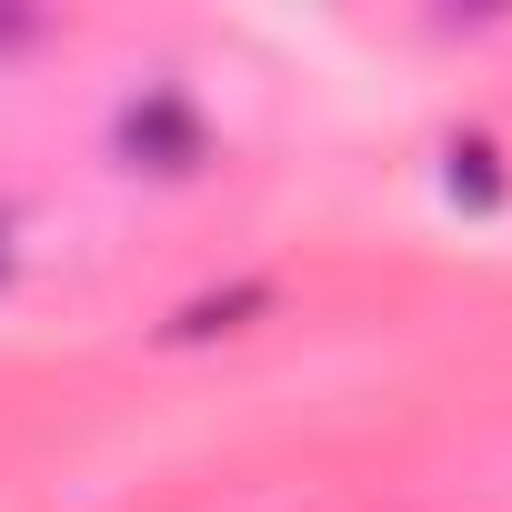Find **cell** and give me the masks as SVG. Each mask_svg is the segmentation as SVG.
I'll use <instances>...</instances> for the list:
<instances>
[{"label": "cell", "mask_w": 512, "mask_h": 512, "mask_svg": "<svg viewBox=\"0 0 512 512\" xmlns=\"http://www.w3.org/2000/svg\"><path fill=\"white\" fill-rule=\"evenodd\" d=\"M262 302H272L262 282H231V292H201V302H181V312H171V342H211V332H241V322L262 312Z\"/></svg>", "instance_id": "2"}, {"label": "cell", "mask_w": 512, "mask_h": 512, "mask_svg": "<svg viewBox=\"0 0 512 512\" xmlns=\"http://www.w3.org/2000/svg\"><path fill=\"white\" fill-rule=\"evenodd\" d=\"M121 151H131V171H191L201 161V111L171 101V91H151V101L121 111Z\"/></svg>", "instance_id": "1"}, {"label": "cell", "mask_w": 512, "mask_h": 512, "mask_svg": "<svg viewBox=\"0 0 512 512\" xmlns=\"http://www.w3.org/2000/svg\"><path fill=\"white\" fill-rule=\"evenodd\" d=\"M0 41H31V21H0Z\"/></svg>", "instance_id": "4"}, {"label": "cell", "mask_w": 512, "mask_h": 512, "mask_svg": "<svg viewBox=\"0 0 512 512\" xmlns=\"http://www.w3.org/2000/svg\"><path fill=\"white\" fill-rule=\"evenodd\" d=\"M452 201L492 211L502 201V171H492V141H452Z\"/></svg>", "instance_id": "3"}]
</instances>
